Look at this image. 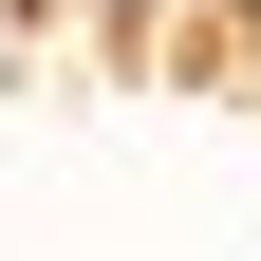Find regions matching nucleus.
<instances>
[{
	"mask_svg": "<svg viewBox=\"0 0 261 261\" xmlns=\"http://www.w3.org/2000/svg\"><path fill=\"white\" fill-rule=\"evenodd\" d=\"M243 19H261V0H243Z\"/></svg>",
	"mask_w": 261,
	"mask_h": 261,
	"instance_id": "1",
	"label": "nucleus"
}]
</instances>
